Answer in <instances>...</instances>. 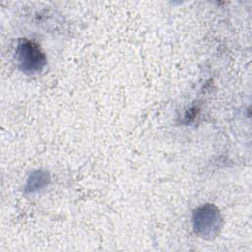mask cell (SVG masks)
<instances>
[{
    "label": "cell",
    "mask_w": 252,
    "mask_h": 252,
    "mask_svg": "<svg viewBox=\"0 0 252 252\" xmlns=\"http://www.w3.org/2000/svg\"><path fill=\"white\" fill-rule=\"evenodd\" d=\"M19 59L24 69L27 71H37L45 63L44 55L40 52L39 48L32 42H24L18 49Z\"/></svg>",
    "instance_id": "cell-1"
}]
</instances>
